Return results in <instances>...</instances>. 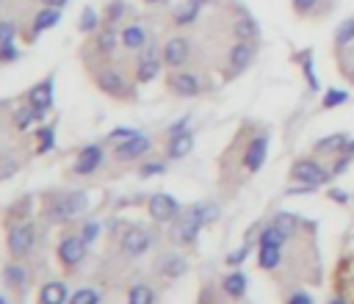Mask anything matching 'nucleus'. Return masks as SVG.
<instances>
[{"mask_svg": "<svg viewBox=\"0 0 354 304\" xmlns=\"http://www.w3.org/2000/svg\"><path fill=\"white\" fill-rule=\"evenodd\" d=\"M329 197H332V199H335V202H346V199H349V197H346V194H340V191H332V194H329Z\"/></svg>", "mask_w": 354, "mask_h": 304, "instance_id": "obj_46", "label": "nucleus"}, {"mask_svg": "<svg viewBox=\"0 0 354 304\" xmlns=\"http://www.w3.org/2000/svg\"><path fill=\"white\" fill-rule=\"evenodd\" d=\"M244 257H246V246H244V249H238V252H233L227 260H230V263H241Z\"/></svg>", "mask_w": 354, "mask_h": 304, "instance_id": "obj_44", "label": "nucleus"}, {"mask_svg": "<svg viewBox=\"0 0 354 304\" xmlns=\"http://www.w3.org/2000/svg\"><path fill=\"white\" fill-rule=\"evenodd\" d=\"M282 241H286V236H282L277 227H268V230H263V236H260V244H277V246H282Z\"/></svg>", "mask_w": 354, "mask_h": 304, "instance_id": "obj_33", "label": "nucleus"}, {"mask_svg": "<svg viewBox=\"0 0 354 304\" xmlns=\"http://www.w3.org/2000/svg\"><path fill=\"white\" fill-rule=\"evenodd\" d=\"M299 64H302V72H305V78H307V86L316 92V89H318V78H316V69H313V53L305 50V53L299 55Z\"/></svg>", "mask_w": 354, "mask_h": 304, "instance_id": "obj_24", "label": "nucleus"}, {"mask_svg": "<svg viewBox=\"0 0 354 304\" xmlns=\"http://www.w3.org/2000/svg\"><path fill=\"white\" fill-rule=\"evenodd\" d=\"M233 31H236V36H238L241 42H252V39H257V36H260V28H257V23H255L249 14L238 17V20H236V25H233Z\"/></svg>", "mask_w": 354, "mask_h": 304, "instance_id": "obj_16", "label": "nucleus"}, {"mask_svg": "<svg viewBox=\"0 0 354 304\" xmlns=\"http://www.w3.org/2000/svg\"><path fill=\"white\" fill-rule=\"evenodd\" d=\"M45 3H47V6H53V9H61V6L66 3V0H45Z\"/></svg>", "mask_w": 354, "mask_h": 304, "instance_id": "obj_47", "label": "nucleus"}, {"mask_svg": "<svg viewBox=\"0 0 354 304\" xmlns=\"http://www.w3.org/2000/svg\"><path fill=\"white\" fill-rule=\"evenodd\" d=\"M172 89L177 94H183V97H194L199 92V78L197 75H188V72H180V75L172 78Z\"/></svg>", "mask_w": 354, "mask_h": 304, "instance_id": "obj_14", "label": "nucleus"}, {"mask_svg": "<svg viewBox=\"0 0 354 304\" xmlns=\"http://www.w3.org/2000/svg\"><path fill=\"white\" fill-rule=\"evenodd\" d=\"M252 58H255L252 45H249V42H238V45L230 50V69H233V72H241V69H246V66L252 64Z\"/></svg>", "mask_w": 354, "mask_h": 304, "instance_id": "obj_11", "label": "nucleus"}, {"mask_svg": "<svg viewBox=\"0 0 354 304\" xmlns=\"http://www.w3.org/2000/svg\"><path fill=\"white\" fill-rule=\"evenodd\" d=\"M42 108H31V111H20L17 116H14V125L20 127V130H25V127H31V122H36V119H42Z\"/></svg>", "mask_w": 354, "mask_h": 304, "instance_id": "obj_29", "label": "nucleus"}, {"mask_svg": "<svg viewBox=\"0 0 354 304\" xmlns=\"http://www.w3.org/2000/svg\"><path fill=\"white\" fill-rule=\"evenodd\" d=\"M164 61H166L169 66L186 64V61H188V39H183V36L169 39L166 47H164Z\"/></svg>", "mask_w": 354, "mask_h": 304, "instance_id": "obj_10", "label": "nucleus"}, {"mask_svg": "<svg viewBox=\"0 0 354 304\" xmlns=\"http://www.w3.org/2000/svg\"><path fill=\"white\" fill-rule=\"evenodd\" d=\"M12 25H3V28H0V47H12L9 42H12Z\"/></svg>", "mask_w": 354, "mask_h": 304, "instance_id": "obj_41", "label": "nucleus"}, {"mask_svg": "<svg viewBox=\"0 0 354 304\" xmlns=\"http://www.w3.org/2000/svg\"><path fill=\"white\" fill-rule=\"evenodd\" d=\"M158 69H161V64H158L155 50H147L144 55H141V61H138V72H136V78H138L141 84H147V81H153L155 75H158Z\"/></svg>", "mask_w": 354, "mask_h": 304, "instance_id": "obj_12", "label": "nucleus"}, {"mask_svg": "<svg viewBox=\"0 0 354 304\" xmlns=\"http://www.w3.org/2000/svg\"><path fill=\"white\" fill-rule=\"evenodd\" d=\"M55 23H58V12L50 6L47 12H39V14H36V20H34V31L39 34V31H45V28L55 25Z\"/></svg>", "mask_w": 354, "mask_h": 304, "instance_id": "obj_26", "label": "nucleus"}, {"mask_svg": "<svg viewBox=\"0 0 354 304\" xmlns=\"http://www.w3.org/2000/svg\"><path fill=\"white\" fill-rule=\"evenodd\" d=\"M191 147H194V138L188 133H175L172 144H169V155L172 158H183V155H188V152H191Z\"/></svg>", "mask_w": 354, "mask_h": 304, "instance_id": "obj_21", "label": "nucleus"}, {"mask_svg": "<svg viewBox=\"0 0 354 304\" xmlns=\"http://www.w3.org/2000/svg\"><path fill=\"white\" fill-rule=\"evenodd\" d=\"M94 25H97V17H94L92 9H86V12H84V20H81V31H92Z\"/></svg>", "mask_w": 354, "mask_h": 304, "instance_id": "obj_38", "label": "nucleus"}, {"mask_svg": "<svg viewBox=\"0 0 354 304\" xmlns=\"http://www.w3.org/2000/svg\"><path fill=\"white\" fill-rule=\"evenodd\" d=\"M39 141H42V147H39L42 152L50 149V147H53V130H42V133H39Z\"/></svg>", "mask_w": 354, "mask_h": 304, "instance_id": "obj_42", "label": "nucleus"}, {"mask_svg": "<svg viewBox=\"0 0 354 304\" xmlns=\"http://www.w3.org/2000/svg\"><path fill=\"white\" fill-rule=\"evenodd\" d=\"M279 249H282V246H277V244H260V257H257L260 268H266V271L277 268L279 260H282V252H279Z\"/></svg>", "mask_w": 354, "mask_h": 304, "instance_id": "obj_17", "label": "nucleus"}, {"mask_svg": "<svg viewBox=\"0 0 354 304\" xmlns=\"http://www.w3.org/2000/svg\"><path fill=\"white\" fill-rule=\"evenodd\" d=\"M150 216L155 221H172L177 216V202L169 194H155L150 199Z\"/></svg>", "mask_w": 354, "mask_h": 304, "instance_id": "obj_7", "label": "nucleus"}, {"mask_svg": "<svg viewBox=\"0 0 354 304\" xmlns=\"http://www.w3.org/2000/svg\"><path fill=\"white\" fill-rule=\"evenodd\" d=\"M28 100H31V105L34 108H50V103H53V84L47 81V84H39L31 94H28Z\"/></svg>", "mask_w": 354, "mask_h": 304, "instance_id": "obj_18", "label": "nucleus"}, {"mask_svg": "<svg viewBox=\"0 0 354 304\" xmlns=\"http://www.w3.org/2000/svg\"><path fill=\"white\" fill-rule=\"evenodd\" d=\"M84 205H86V197L84 194H69V197H64V199H58L55 205H53V218H73V216H78L81 210H84Z\"/></svg>", "mask_w": 354, "mask_h": 304, "instance_id": "obj_5", "label": "nucleus"}, {"mask_svg": "<svg viewBox=\"0 0 354 304\" xmlns=\"http://www.w3.org/2000/svg\"><path fill=\"white\" fill-rule=\"evenodd\" d=\"M225 293L233 299H241L246 293V277L241 271H233L230 277H225Z\"/></svg>", "mask_w": 354, "mask_h": 304, "instance_id": "obj_22", "label": "nucleus"}, {"mask_svg": "<svg viewBox=\"0 0 354 304\" xmlns=\"http://www.w3.org/2000/svg\"><path fill=\"white\" fill-rule=\"evenodd\" d=\"M296 216H291V213H277V218H274V227H277V230L282 233V236H294V230H296Z\"/></svg>", "mask_w": 354, "mask_h": 304, "instance_id": "obj_25", "label": "nucleus"}, {"mask_svg": "<svg viewBox=\"0 0 354 304\" xmlns=\"http://www.w3.org/2000/svg\"><path fill=\"white\" fill-rule=\"evenodd\" d=\"M266 149H268V138H266V136H257V138L249 141V147H246V152H244V166H246V172H257V169L263 166Z\"/></svg>", "mask_w": 354, "mask_h": 304, "instance_id": "obj_4", "label": "nucleus"}, {"mask_svg": "<svg viewBox=\"0 0 354 304\" xmlns=\"http://www.w3.org/2000/svg\"><path fill=\"white\" fill-rule=\"evenodd\" d=\"M94 236H97V224H89L86 230H84V238H86V241H92Z\"/></svg>", "mask_w": 354, "mask_h": 304, "instance_id": "obj_45", "label": "nucleus"}, {"mask_svg": "<svg viewBox=\"0 0 354 304\" xmlns=\"http://www.w3.org/2000/svg\"><path fill=\"white\" fill-rule=\"evenodd\" d=\"M153 290L147 288V285H138V288H133L130 290V296H127V304H153Z\"/></svg>", "mask_w": 354, "mask_h": 304, "instance_id": "obj_27", "label": "nucleus"}, {"mask_svg": "<svg viewBox=\"0 0 354 304\" xmlns=\"http://www.w3.org/2000/svg\"><path fill=\"white\" fill-rule=\"evenodd\" d=\"M199 6H202V0H183V3L175 9V23L177 25H188L199 17Z\"/></svg>", "mask_w": 354, "mask_h": 304, "instance_id": "obj_15", "label": "nucleus"}, {"mask_svg": "<svg viewBox=\"0 0 354 304\" xmlns=\"http://www.w3.org/2000/svg\"><path fill=\"white\" fill-rule=\"evenodd\" d=\"M147 149H150V138H144V136H127V141L116 144L114 155L119 161H133V158H138L141 152H147Z\"/></svg>", "mask_w": 354, "mask_h": 304, "instance_id": "obj_3", "label": "nucleus"}, {"mask_svg": "<svg viewBox=\"0 0 354 304\" xmlns=\"http://www.w3.org/2000/svg\"><path fill=\"white\" fill-rule=\"evenodd\" d=\"M329 304H346V299H332Z\"/></svg>", "mask_w": 354, "mask_h": 304, "instance_id": "obj_48", "label": "nucleus"}, {"mask_svg": "<svg viewBox=\"0 0 354 304\" xmlns=\"http://www.w3.org/2000/svg\"><path fill=\"white\" fill-rule=\"evenodd\" d=\"M147 246H150V236H147L144 230H138V227H136V230H127L125 238H122V252L130 255V257L144 255Z\"/></svg>", "mask_w": 354, "mask_h": 304, "instance_id": "obj_8", "label": "nucleus"}, {"mask_svg": "<svg viewBox=\"0 0 354 304\" xmlns=\"http://www.w3.org/2000/svg\"><path fill=\"white\" fill-rule=\"evenodd\" d=\"M34 246V227L23 224V227H12V233H9V249L12 255H25L28 249Z\"/></svg>", "mask_w": 354, "mask_h": 304, "instance_id": "obj_6", "label": "nucleus"}, {"mask_svg": "<svg viewBox=\"0 0 354 304\" xmlns=\"http://www.w3.org/2000/svg\"><path fill=\"white\" fill-rule=\"evenodd\" d=\"M6 279H9V285L20 288V285H25V271L17 266H6Z\"/></svg>", "mask_w": 354, "mask_h": 304, "instance_id": "obj_34", "label": "nucleus"}, {"mask_svg": "<svg viewBox=\"0 0 354 304\" xmlns=\"http://www.w3.org/2000/svg\"><path fill=\"white\" fill-rule=\"evenodd\" d=\"M349 100V92H343V89H329L327 94H324V108H338V105H343Z\"/></svg>", "mask_w": 354, "mask_h": 304, "instance_id": "obj_30", "label": "nucleus"}, {"mask_svg": "<svg viewBox=\"0 0 354 304\" xmlns=\"http://www.w3.org/2000/svg\"><path fill=\"white\" fill-rule=\"evenodd\" d=\"M0 304H6V301H3V299H0Z\"/></svg>", "mask_w": 354, "mask_h": 304, "instance_id": "obj_50", "label": "nucleus"}, {"mask_svg": "<svg viewBox=\"0 0 354 304\" xmlns=\"http://www.w3.org/2000/svg\"><path fill=\"white\" fill-rule=\"evenodd\" d=\"M147 3H161V0H147Z\"/></svg>", "mask_w": 354, "mask_h": 304, "instance_id": "obj_49", "label": "nucleus"}, {"mask_svg": "<svg viewBox=\"0 0 354 304\" xmlns=\"http://www.w3.org/2000/svg\"><path fill=\"white\" fill-rule=\"evenodd\" d=\"M144 42H147V34H144V28H141V25H127L122 31V45L130 47V50L144 47Z\"/></svg>", "mask_w": 354, "mask_h": 304, "instance_id": "obj_19", "label": "nucleus"}, {"mask_svg": "<svg viewBox=\"0 0 354 304\" xmlns=\"http://www.w3.org/2000/svg\"><path fill=\"white\" fill-rule=\"evenodd\" d=\"M335 42L338 45H351L354 42V20H343L335 31Z\"/></svg>", "mask_w": 354, "mask_h": 304, "instance_id": "obj_28", "label": "nucleus"}, {"mask_svg": "<svg viewBox=\"0 0 354 304\" xmlns=\"http://www.w3.org/2000/svg\"><path fill=\"white\" fill-rule=\"evenodd\" d=\"M351 158H354V155H351V152H349V149H346V155H343V158H338V161H335V166H332V175H343V172H346V169H349V164H351Z\"/></svg>", "mask_w": 354, "mask_h": 304, "instance_id": "obj_37", "label": "nucleus"}, {"mask_svg": "<svg viewBox=\"0 0 354 304\" xmlns=\"http://www.w3.org/2000/svg\"><path fill=\"white\" fill-rule=\"evenodd\" d=\"M288 304H313V296L305 293V290H299V293H294V296L288 299Z\"/></svg>", "mask_w": 354, "mask_h": 304, "instance_id": "obj_40", "label": "nucleus"}, {"mask_svg": "<svg viewBox=\"0 0 354 304\" xmlns=\"http://www.w3.org/2000/svg\"><path fill=\"white\" fill-rule=\"evenodd\" d=\"M210 218H216V207L214 205H202V207H194V210L183 213L177 218V224H175V238L180 244H191L197 238V233H199V227L205 221H210Z\"/></svg>", "mask_w": 354, "mask_h": 304, "instance_id": "obj_1", "label": "nucleus"}, {"mask_svg": "<svg viewBox=\"0 0 354 304\" xmlns=\"http://www.w3.org/2000/svg\"><path fill=\"white\" fill-rule=\"evenodd\" d=\"M100 86L105 89V92H119L122 89V81H119V75H114V72H105V75H100Z\"/></svg>", "mask_w": 354, "mask_h": 304, "instance_id": "obj_31", "label": "nucleus"}, {"mask_svg": "<svg viewBox=\"0 0 354 304\" xmlns=\"http://www.w3.org/2000/svg\"><path fill=\"white\" fill-rule=\"evenodd\" d=\"M180 271H186V263H183V260H172V263L164 268L166 277H175V274H180Z\"/></svg>", "mask_w": 354, "mask_h": 304, "instance_id": "obj_39", "label": "nucleus"}, {"mask_svg": "<svg viewBox=\"0 0 354 304\" xmlns=\"http://www.w3.org/2000/svg\"><path fill=\"white\" fill-rule=\"evenodd\" d=\"M116 39H119V36H116V31H114V28L103 31V34H100V50H103V53H111V50L116 47Z\"/></svg>", "mask_w": 354, "mask_h": 304, "instance_id": "obj_32", "label": "nucleus"}, {"mask_svg": "<svg viewBox=\"0 0 354 304\" xmlns=\"http://www.w3.org/2000/svg\"><path fill=\"white\" fill-rule=\"evenodd\" d=\"M69 304H97V293L94 290H78L73 299H69Z\"/></svg>", "mask_w": 354, "mask_h": 304, "instance_id": "obj_35", "label": "nucleus"}, {"mask_svg": "<svg viewBox=\"0 0 354 304\" xmlns=\"http://www.w3.org/2000/svg\"><path fill=\"white\" fill-rule=\"evenodd\" d=\"M100 158H103L100 147H86V149L81 152V158L75 161V172H78V175H89V172H94V169L100 166Z\"/></svg>", "mask_w": 354, "mask_h": 304, "instance_id": "obj_13", "label": "nucleus"}, {"mask_svg": "<svg viewBox=\"0 0 354 304\" xmlns=\"http://www.w3.org/2000/svg\"><path fill=\"white\" fill-rule=\"evenodd\" d=\"M158 172H164L161 164H147L144 169H141V175H144V177H147V175H158Z\"/></svg>", "mask_w": 354, "mask_h": 304, "instance_id": "obj_43", "label": "nucleus"}, {"mask_svg": "<svg viewBox=\"0 0 354 304\" xmlns=\"http://www.w3.org/2000/svg\"><path fill=\"white\" fill-rule=\"evenodd\" d=\"M39 299H42V304H64V299H66V288H64L61 282H47V285L42 288Z\"/></svg>", "mask_w": 354, "mask_h": 304, "instance_id": "obj_20", "label": "nucleus"}, {"mask_svg": "<svg viewBox=\"0 0 354 304\" xmlns=\"http://www.w3.org/2000/svg\"><path fill=\"white\" fill-rule=\"evenodd\" d=\"M294 180L296 183H307V186H324L329 180L332 172H327L318 161H296L294 169H291Z\"/></svg>", "mask_w": 354, "mask_h": 304, "instance_id": "obj_2", "label": "nucleus"}, {"mask_svg": "<svg viewBox=\"0 0 354 304\" xmlns=\"http://www.w3.org/2000/svg\"><path fill=\"white\" fill-rule=\"evenodd\" d=\"M291 6H294V12H299V14H310V12L318 6V0H291Z\"/></svg>", "mask_w": 354, "mask_h": 304, "instance_id": "obj_36", "label": "nucleus"}, {"mask_svg": "<svg viewBox=\"0 0 354 304\" xmlns=\"http://www.w3.org/2000/svg\"><path fill=\"white\" fill-rule=\"evenodd\" d=\"M346 144H349V138H346L343 133H332V136L321 138V141L316 144V149H318V152H338V149H346Z\"/></svg>", "mask_w": 354, "mask_h": 304, "instance_id": "obj_23", "label": "nucleus"}, {"mask_svg": "<svg viewBox=\"0 0 354 304\" xmlns=\"http://www.w3.org/2000/svg\"><path fill=\"white\" fill-rule=\"evenodd\" d=\"M84 255H86V246H84L81 238H66L58 246V257H61L64 266H78L84 260Z\"/></svg>", "mask_w": 354, "mask_h": 304, "instance_id": "obj_9", "label": "nucleus"}]
</instances>
